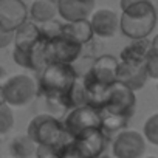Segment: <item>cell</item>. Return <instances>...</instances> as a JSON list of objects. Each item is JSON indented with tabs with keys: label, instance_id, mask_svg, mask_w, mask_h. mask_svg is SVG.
Listing matches in <instances>:
<instances>
[{
	"label": "cell",
	"instance_id": "1",
	"mask_svg": "<svg viewBox=\"0 0 158 158\" xmlns=\"http://www.w3.org/2000/svg\"><path fill=\"white\" fill-rule=\"evenodd\" d=\"M156 27V10L152 2L135 3L123 10L118 31L132 40L147 39Z\"/></svg>",
	"mask_w": 158,
	"mask_h": 158
},
{
	"label": "cell",
	"instance_id": "2",
	"mask_svg": "<svg viewBox=\"0 0 158 158\" xmlns=\"http://www.w3.org/2000/svg\"><path fill=\"white\" fill-rule=\"evenodd\" d=\"M27 136L36 146H47L54 149H60L71 141L64 129L62 121L48 113L37 115L30 121L27 127Z\"/></svg>",
	"mask_w": 158,
	"mask_h": 158
},
{
	"label": "cell",
	"instance_id": "3",
	"mask_svg": "<svg viewBox=\"0 0 158 158\" xmlns=\"http://www.w3.org/2000/svg\"><path fill=\"white\" fill-rule=\"evenodd\" d=\"M76 70L70 64L50 62L40 71L39 85L50 96H67L76 82Z\"/></svg>",
	"mask_w": 158,
	"mask_h": 158
},
{
	"label": "cell",
	"instance_id": "4",
	"mask_svg": "<svg viewBox=\"0 0 158 158\" xmlns=\"http://www.w3.org/2000/svg\"><path fill=\"white\" fill-rule=\"evenodd\" d=\"M0 89L3 102L10 107L28 106L36 96V82L28 74H16L5 79Z\"/></svg>",
	"mask_w": 158,
	"mask_h": 158
},
{
	"label": "cell",
	"instance_id": "5",
	"mask_svg": "<svg viewBox=\"0 0 158 158\" xmlns=\"http://www.w3.org/2000/svg\"><path fill=\"white\" fill-rule=\"evenodd\" d=\"M135 109H136L135 93L132 90L123 87L121 84L115 82L110 87L109 95H107V101L99 112L127 121L135 113Z\"/></svg>",
	"mask_w": 158,
	"mask_h": 158
},
{
	"label": "cell",
	"instance_id": "6",
	"mask_svg": "<svg viewBox=\"0 0 158 158\" xmlns=\"http://www.w3.org/2000/svg\"><path fill=\"white\" fill-rule=\"evenodd\" d=\"M62 124L70 139H73L76 135H79L87 129H101V113L99 110L87 104L77 106L67 113Z\"/></svg>",
	"mask_w": 158,
	"mask_h": 158
},
{
	"label": "cell",
	"instance_id": "7",
	"mask_svg": "<svg viewBox=\"0 0 158 158\" xmlns=\"http://www.w3.org/2000/svg\"><path fill=\"white\" fill-rule=\"evenodd\" d=\"M146 141L136 130H123L112 144L115 158H143L146 155Z\"/></svg>",
	"mask_w": 158,
	"mask_h": 158
},
{
	"label": "cell",
	"instance_id": "8",
	"mask_svg": "<svg viewBox=\"0 0 158 158\" xmlns=\"http://www.w3.org/2000/svg\"><path fill=\"white\" fill-rule=\"evenodd\" d=\"M74 149L84 158H99L107 146V136L102 129H87L71 139Z\"/></svg>",
	"mask_w": 158,
	"mask_h": 158
},
{
	"label": "cell",
	"instance_id": "9",
	"mask_svg": "<svg viewBox=\"0 0 158 158\" xmlns=\"http://www.w3.org/2000/svg\"><path fill=\"white\" fill-rule=\"evenodd\" d=\"M47 50H48L50 62H60V64L73 65V62H76L82 53V45L59 34L47 40Z\"/></svg>",
	"mask_w": 158,
	"mask_h": 158
},
{
	"label": "cell",
	"instance_id": "10",
	"mask_svg": "<svg viewBox=\"0 0 158 158\" xmlns=\"http://www.w3.org/2000/svg\"><path fill=\"white\" fill-rule=\"evenodd\" d=\"M28 20V6L23 0H0V27L16 31Z\"/></svg>",
	"mask_w": 158,
	"mask_h": 158
},
{
	"label": "cell",
	"instance_id": "11",
	"mask_svg": "<svg viewBox=\"0 0 158 158\" xmlns=\"http://www.w3.org/2000/svg\"><path fill=\"white\" fill-rule=\"evenodd\" d=\"M149 81L147 73L144 70V64L133 62H119L116 71V82L123 87L132 90L133 93L141 90Z\"/></svg>",
	"mask_w": 158,
	"mask_h": 158
},
{
	"label": "cell",
	"instance_id": "12",
	"mask_svg": "<svg viewBox=\"0 0 158 158\" xmlns=\"http://www.w3.org/2000/svg\"><path fill=\"white\" fill-rule=\"evenodd\" d=\"M118 64H119V60L115 56L102 54V56H99L98 59L93 60L90 70L87 71V76L101 85L110 87L116 82Z\"/></svg>",
	"mask_w": 158,
	"mask_h": 158
},
{
	"label": "cell",
	"instance_id": "13",
	"mask_svg": "<svg viewBox=\"0 0 158 158\" xmlns=\"http://www.w3.org/2000/svg\"><path fill=\"white\" fill-rule=\"evenodd\" d=\"M56 11L65 22L85 20L95 11L96 0H54Z\"/></svg>",
	"mask_w": 158,
	"mask_h": 158
},
{
	"label": "cell",
	"instance_id": "14",
	"mask_svg": "<svg viewBox=\"0 0 158 158\" xmlns=\"http://www.w3.org/2000/svg\"><path fill=\"white\" fill-rule=\"evenodd\" d=\"M93 36L102 37V39H110L118 33V25H119V16L113 10H96L92 13L89 17Z\"/></svg>",
	"mask_w": 158,
	"mask_h": 158
},
{
	"label": "cell",
	"instance_id": "15",
	"mask_svg": "<svg viewBox=\"0 0 158 158\" xmlns=\"http://www.w3.org/2000/svg\"><path fill=\"white\" fill-rule=\"evenodd\" d=\"M60 34L71 39L79 45H85L93 39V31L90 27L89 19L85 20H76V22H65L60 25Z\"/></svg>",
	"mask_w": 158,
	"mask_h": 158
},
{
	"label": "cell",
	"instance_id": "16",
	"mask_svg": "<svg viewBox=\"0 0 158 158\" xmlns=\"http://www.w3.org/2000/svg\"><path fill=\"white\" fill-rule=\"evenodd\" d=\"M57 16L54 0H34L28 8V17L33 23H47Z\"/></svg>",
	"mask_w": 158,
	"mask_h": 158
},
{
	"label": "cell",
	"instance_id": "17",
	"mask_svg": "<svg viewBox=\"0 0 158 158\" xmlns=\"http://www.w3.org/2000/svg\"><path fill=\"white\" fill-rule=\"evenodd\" d=\"M40 37V31L39 27L33 22H25L22 23L16 31H14V48H20V50H28L34 42H37Z\"/></svg>",
	"mask_w": 158,
	"mask_h": 158
},
{
	"label": "cell",
	"instance_id": "18",
	"mask_svg": "<svg viewBox=\"0 0 158 158\" xmlns=\"http://www.w3.org/2000/svg\"><path fill=\"white\" fill-rule=\"evenodd\" d=\"M150 42L147 39L133 40L130 45H127L119 56V62H133V64H144V57L149 51Z\"/></svg>",
	"mask_w": 158,
	"mask_h": 158
},
{
	"label": "cell",
	"instance_id": "19",
	"mask_svg": "<svg viewBox=\"0 0 158 158\" xmlns=\"http://www.w3.org/2000/svg\"><path fill=\"white\" fill-rule=\"evenodd\" d=\"M28 54H30V64H31V70L34 71H42L48 64V50H47V39L39 37L37 42H34L30 48H28Z\"/></svg>",
	"mask_w": 158,
	"mask_h": 158
},
{
	"label": "cell",
	"instance_id": "20",
	"mask_svg": "<svg viewBox=\"0 0 158 158\" xmlns=\"http://www.w3.org/2000/svg\"><path fill=\"white\" fill-rule=\"evenodd\" d=\"M36 144L25 135H17L10 143V152L13 158H33L36 153Z\"/></svg>",
	"mask_w": 158,
	"mask_h": 158
},
{
	"label": "cell",
	"instance_id": "21",
	"mask_svg": "<svg viewBox=\"0 0 158 158\" xmlns=\"http://www.w3.org/2000/svg\"><path fill=\"white\" fill-rule=\"evenodd\" d=\"M144 70L147 73L149 79H156L158 77V48H156V37L150 40L149 51L144 57Z\"/></svg>",
	"mask_w": 158,
	"mask_h": 158
},
{
	"label": "cell",
	"instance_id": "22",
	"mask_svg": "<svg viewBox=\"0 0 158 158\" xmlns=\"http://www.w3.org/2000/svg\"><path fill=\"white\" fill-rule=\"evenodd\" d=\"M143 138L150 146H158V113L150 115L143 126Z\"/></svg>",
	"mask_w": 158,
	"mask_h": 158
},
{
	"label": "cell",
	"instance_id": "23",
	"mask_svg": "<svg viewBox=\"0 0 158 158\" xmlns=\"http://www.w3.org/2000/svg\"><path fill=\"white\" fill-rule=\"evenodd\" d=\"M14 126V113L10 106L0 102V135L8 133Z\"/></svg>",
	"mask_w": 158,
	"mask_h": 158
},
{
	"label": "cell",
	"instance_id": "24",
	"mask_svg": "<svg viewBox=\"0 0 158 158\" xmlns=\"http://www.w3.org/2000/svg\"><path fill=\"white\" fill-rule=\"evenodd\" d=\"M39 31H40V37L50 40V39H53V37L60 34V23L56 22V20L42 23V27H39Z\"/></svg>",
	"mask_w": 158,
	"mask_h": 158
},
{
	"label": "cell",
	"instance_id": "25",
	"mask_svg": "<svg viewBox=\"0 0 158 158\" xmlns=\"http://www.w3.org/2000/svg\"><path fill=\"white\" fill-rule=\"evenodd\" d=\"M13 59H14V62H16L19 67L27 68V70H31V64H30V54H28V50L14 48V51H13Z\"/></svg>",
	"mask_w": 158,
	"mask_h": 158
},
{
	"label": "cell",
	"instance_id": "26",
	"mask_svg": "<svg viewBox=\"0 0 158 158\" xmlns=\"http://www.w3.org/2000/svg\"><path fill=\"white\" fill-rule=\"evenodd\" d=\"M59 150L54 147H47V146H37L36 147V158H59Z\"/></svg>",
	"mask_w": 158,
	"mask_h": 158
},
{
	"label": "cell",
	"instance_id": "27",
	"mask_svg": "<svg viewBox=\"0 0 158 158\" xmlns=\"http://www.w3.org/2000/svg\"><path fill=\"white\" fill-rule=\"evenodd\" d=\"M59 158H84V156L74 149L73 143L70 141V143H67L64 147H60V150H59Z\"/></svg>",
	"mask_w": 158,
	"mask_h": 158
},
{
	"label": "cell",
	"instance_id": "28",
	"mask_svg": "<svg viewBox=\"0 0 158 158\" xmlns=\"http://www.w3.org/2000/svg\"><path fill=\"white\" fill-rule=\"evenodd\" d=\"M13 39H14L13 31H6V30H3L2 27H0V50L10 47L13 44Z\"/></svg>",
	"mask_w": 158,
	"mask_h": 158
},
{
	"label": "cell",
	"instance_id": "29",
	"mask_svg": "<svg viewBox=\"0 0 158 158\" xmlns=\"http://www.w3.org/2000/svg\"><path fill=\"white\" fill-rule=\"evenodd\" d=\"M141 2H152V0H119V8L123 11V10H126L135 3H141Z\"/></svg>",
	"mask_w": 158,
	"mask_h": 158
},
{
	"label": "cell",
	"instance_id": "30",
	"mask_svg": "<svg viewBox=\"0 0 158 158\" xmlns=\"http://www.w3.org/2000/svg\"><path fill=\"white\" fill-rule=\"evenodd\" d=\"M5 76H6V70H5L2 65H0V79H3Z\"/></svg>",
	"mask_w": 158,
	"mask_h": 158
},
{
	"label": "cell",
	"instance_id": "31",
	"mask_svg": "<svg viewBox=\"0 0 158 158\" xmlns=\"http://www.w3.org/2000/svg\"><path fill=\"white\" fill-rule=\"evenodd\" d=\"M143 158H156V156H143Z\"/></svg>",
	"mask_w": 158,
	"mask_h": 158
}]
</instances>
